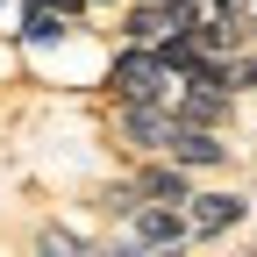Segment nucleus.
<instances>
[{
  "label": "nucleus",
  "instance_id": "nucleus-1",
  "mask_svg": "<svg viewBox=\"0 0 257 257\" xmlns=\"http://www.w3.org/2000/svg\"><path fill=\"white\" fill-rule=\"evenodd\" d=\"M93 86H100L107 100H179V79L165 72V57L150 43H114V57L100 64Z\"/></svg>",
  "mask_w": 257,
  "mask_h": 257
},
{
  "label": "nucleus",
  "instance_id": "nucleus-2",
  "mask_svg": "<svg viewBox=\"0 0 257 257\" xmlns=\"http://www.w3.org/2000/svg\"><path fill=\"white\" fill-rule=\"evenodd\" d=\"M172 128H179V107H172V100H107V136H114L121 157L165 150Z\"/></svg>",
  "mask_w": 257,
  "mask_h": 257
},
{
  "label": "nucleus",
  "instance_id": "nucleus-3",
  "mask_svg": "<svg viewBox=\"0 0 257 257\" xmlns=\"http://www.w3.org/2000/svg\"><path fill=\"white\" fill-rule=\"evenodd\" d=\"M186 221H193V243H221V236H236L250 221V193L243 186H193Z\"/></svg>",
  "mask_w": 257,
  "mask_h": 257
},
{
  "label": "nucleus",
  "instance_id": "nucleus-4",
  "mask_svg": "<svg viewBox=\"0 0 257 257\" xmlns=\"http://www.w3.org/2000/svg\"><path fill=\"white\" fill-rule=\"evenodd\" d=\"M128 250H186L193 243V221H186V200H143L136 214L121 221Z\"/></svg>",
  "mask_w": 257,
  "mask_h": 257
},
{
  "label": "nucleus",
  "instance_id": "nucleus-5",
  "mask_svg": "<svg viewBox=\"0 0 257 257\" xmlns=\"http://www.w3.org/2000/svg\"><path fill=\"white\" fill-rule=\"evenodd\" d=\"M165 150L179 157V165H186L193 179H214V172H229V165H236V143H229V128H200V121H179Z\"/></svg>",
  "mask_w": 257,
  "mask_h": 257
},
{
  "label": "nucleus",
  "instance_id": "nucleus-6",
  "mask_svg": "<svg viewBox=\"0 0 257 257\" xmlns=\"http://www.w3.org/2000/svg\"><path fill=\"white\" fill-rule=\"evenodd\" d=\"M172 107H179V121H200V128H229V121H236V107H243V93H229V86H200V79H186Z\"/></svg>",
  "mask_w": 257,
  "mask_h": 257
},
{
  "label": "nucleus",
  "instance_id": "nucleus-7",
  "mask_svg": "<svg viewBox=\"0 0 257 257\" xmlns=\"http://www.w3.org/2000/svg\"><path fill=\"white\" fill-rule=\"evenodd\" d=\"M165 36H172L165 0H121L114 8V43H165Z\"/></svg>",
  "mask_w": 257,
  "mask_h": 257
},
{
  "label": "nucleus",
  "instance_id": "nucleus-8",
  "mask_svg": "<svg viewBox=\"0 0 257 257\" xmlns=\"http://www.w3.org/2000/svg\"><path fill=\"white\" fill-rule=\"evenodd\" d=\"M93 207H100L107 221H128V214H136V207H143V186H136V179H128V172H121V179H107L100 193H93Z\"/></svg>",
  "mask_w": 257,
  "mask_h": 257
},
{
  "label": "nucleus",
  "instance_id": "nucleus-9",
  "mask_svg": "<svg viewBox=\"0 0 257 257\" xmlns=\"http://www.w3.org/2000/svg\"><path fill=\"white\" fill-rule=\"evenodd\" d=\"M86 243H93V236L79 229V221H43V229H36V250H72V257H79Z\"/></svg>",
  "mask_w": 257,
  "mask_h": 257
},
{
  "label": "nucleus",
  "instance_id": "nucleus-10",
  "mask_svg": "<svg viewBox=\"0 0 257 257\" xmlns=\"http://www.w3.org/2000/svg\"><path fill=\"white\" fill-rule=\"evenodd\" d=\"M229 79H236V93H257V43H243L229 57Z\"/></svg>",
  "mask_w": 257,
  "mask_h": 257
},
{
  "label": "nucleus",
  "instance_id": "nucleus-11",
  "mask_svg": "<svg viewBox=\"0 0 257 257\" xmlns=\"http://www.w3.org/2000/svg\"><path fill=\"white\" fill-rule=\"evenodd\" d=\"M50 8H64L72 22H93V0H50Z\"/></svg>",
  "mask_w": 257,
  "mask_h": 257
},
{
  "label": "nucleus",
  "instance_id": "nucleus-12",
  "mask_svg": "<svg viewBox=\"0 0 257 257\" xmlns=\"http://www.w3.org/2000/svg\"><path fill=\"white\" fill-rule=\"evenodd\" d=\"M114 8H121V0H93V15H114Z\"/></svg>",
  "mask_w": 257,
  "mask_h": 257
},
{
  "label": "nucleus",
  "instance_id": "nucleus-13",
  "mask_svg": "<svg viewBox=\"0 0 257 257\" xmlns=\"http://www.w3.org/2000/svg\"><path fill=\"white\" fill-rule=\"evenodd\" d=\"M250 243H257V229H250Z\"/></svg>",
  "mask_w": 257,
  "mask_h": 257
}]
</instances>
